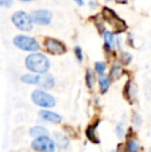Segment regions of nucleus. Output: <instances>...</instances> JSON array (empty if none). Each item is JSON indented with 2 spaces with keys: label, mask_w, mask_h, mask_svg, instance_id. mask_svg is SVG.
Masks as SVG:
<instances>
[{
  "label": "nucleus",
  "mask_w": 151,
  "mask_h": 152,
  "mask_svg": "<svg viewBox=\"0 0 151 152\" xmlns=\"http://www.w3.org/2000/svg\"><path fill=\"white\" fill-rule=\"evenodd\" d=\"M26 67L30 72H36V74H44L48 72L50 67V62L48 58L44 54L35 53V54L29 55L26 58Z\"/></svg>",
  "instance_id": "nucleus-1"
},
{
  "label": "nucleus",
  "mask_w": 151,
  "mask_h": 152,
  "mask_svg": "<svg viewBox=\"0 0 151 152\" xmlns=\"http://www.w3.org/2000/svg\"><path fill=\"white\" fill-rule=\"evenodd\" d=\"M31 99L35 104L42 108H53L56 104V100L51 94L47 93L44 90H34L31 94Z\"/></svg>",
  "instance_id": "nucleus-2"
},
{
  "label": "nucleus",
  "mask_w": 151,
  "mask_h": 152,
  "mask_svg": "<svg viewBox=\"0 0 151 152\" xmlns=\"http://www.w3.org/2000/svg\"><path fill=\"white\" fill-rule=\"evenodd\" d=\"M14 45L17 48L23 51H28V52H34L39 49V45L37 44L36 40L26 35L16 36L14 38Z\"/></svg>",
  "instance_id": "nucleus-3"
},
{
  "label": "nucleus",
  "mask_w": 151,
  "mask_h": 152,
  "mask_svg": "<svg viewBox=\"0 0 151 152\" xmlns=\"http://www.w3.org/2000/svg\"><path fill=\"white\" fill-rule=\"evenodd\" d=\"M15 26L18 27L20 30L30 31L32 29V20L31 17L28 16L24 12H17L14 14L12 18Z\"/></svg>",
  "instance_id": "nucleus-4"
},
{
  "label": "nucleus",
  "mask_w": 151,
  "mask_h": 152,
  "mask_svg": "<svg viewBox=\"0 0 151 152\" xmlns=\"http://www.w3.org/2000/svg\"><path fill=\"white\" fill-rule=\"evenodd\" d=\"M31 148L36 152H54L55 142L49 137H40L32 141Z\"/></svg>",
  "instance_id": "nucleus-5"
},
{
  "label": "nucleus",
  "mask_w": 151,
  "mask_h": 152,
  "mask_svg": "<svg viewBox=\"0 0 151 152\" xmlns=\"http://www.w3.org/2000/svg\"><path fill=\"white\" fill-rule=\"evenodd\" d=\"M104 16H105L106 20H108L110 24H112V26L114 27L116 31L121 32L126 29V25H125L124 21L121 20L113 10H109V8H105L104 10Z\"/></svg>",
  "instance_id": "nucleus-6"
},
{
  "label": "nucleus",
  "mask_w": 151,
  "mask_h": 152,
  "mask_svg": "<svg viewBox=\"0 0 151 152\" xmlns=\"http://www.w3.org/2000/svg\"><path fill=\"white\" fill-rule=\"evenodd\" d=\"M44 47L47 48V51L51 54L54 55H61L66 52V47L64 44L54 38H47L44 40Z\"/></svg>",
  "instance_id": "nucleus-7"
},
{
  "label": "nucleus",
  "mask_w": 151,
  "mask_h": 152,
  "mask_svg": "<svg viewBox=\"0 0 151 152\" xmlns=\"http://www.w3.org/2000/svg\"><path fill=\"white\" fill-rule=\"evenodd\" d=\"M30 17L33 22L39 25H48L51 22V18H52L50 12L44 10H35V12H32Z\"/></svg>",
  "instance_id": "nucleus-8"
},
{
  "label": "nucleus",
  "mask_w": 151,
  "mask_h": 152,
  "mask_svg": "<svg viewBox=\"0 0 151 152\" xmlns=\"http://www.w3.org/2000/svg\"><path fill=\"white\" fill-rule=\"evenodd\" d=\"M39 116L42 117L44 120L48 121V122H52V123H60L62 120V117L59 114L54 112H51L48 110H42L39 112Z\"/></svg>",
  "instance_id": "nucleus-9"
},
{
  "label": "nucleus",
  "mask_w": 151,
  "mask_h": 152,
  "mask_svg": "<svg viewBox=\"0 0 151 152\" xmlns=\"http://www.w3.org/2000/svg\"><path fill=\"white\" fill-rule=\"evenodd\" d=\"M99 122H96L95 124H91L87 127L86 129V137L88 138V140L90 142L94 143V144H99V139L96 137L95 134V129H96V125L98 124Z\"/></svg>",
  "instance_id": "nucleus-10"
},
{
  "label": "nucleus",
  "mask_w": 151,
  "mask_h": 152,
  "mask_svg": "<svg viewBox=\"0 0 151 152\" xmlns=\"http://www.w3.org/2000/svg\"><path fill=\"white\" fill-rule=\"evenodd\" d=\"M55 81L51 75H44V76L40 77V82H39V86H42L44 89H51L54 87Z\"/></svg>",
  "instance_id": "nucleus-11"
},
{
  "label": "nucleus",
  "mask_w": 151,
  "mask_h": 152,
  "mask_svg": "<svg viewBox=\"0 0 151 152\" xmlns=\"http://www.w3.org/2000/svg\"><path fill=\"white\" fill-rule=\"evenodd\" d=\"M29 134H30L31 137H34L35 139L40 138V137H47V134H48V129L44 128V126L36 125V126H33L32 128H30Z\"/></svg>",
  "instance_id": "nucleus-12"
},
{
  "label": "nucleus",
  "mask_w": 151,
  "mask_h": 152,
  "mask_svg": "<svg viewBox=\"0 0 151 152\" xmlns=\"http://www.w3.org/2000/svg\"><path fill=\"white\" fill-rule=\"evenodd\" d=\"M21 81L25 84L28 85H39L40 82V76H36V75H24L21 78Z\"/></svg>",
  "instance_id": "nucleus-13"
},
{
  "label": "nucleus",
  "mask_w": 151,
  "mask_h": 152,
  "mask_svg": "<svg viewBox=\"0 0 151 152\" xmlns=\"http://www.w3.org/2000/svg\"><path fill=\"white\" fill-rule=\"evenodd\" d=\"M104 38H105V46L106 49L108 50H111L112 48L114 47V36L111 32L106 31L104 33Z\"/></svg>",
  "instance_id": "nucleus-14"
},
{
  "label": "nucleus",
  "mask_w": 151,
  "mask_h": 152,
  "mask_svg": "<svg viewBox=\"0 0 151 152\" xmlns=\"http://www.w3.org/2000/svg\"><path fill=\"white\" fill-rule=\"evenodd\" d=\"M110 87V80L105 76L99 77V89H101V93H106Z\"/></svg>",
  "instance_id": "nucleus-15"
},
{
  "label": "nucleus",
  "mask_w": 151,
  "mask_h": 152,
  "mask_svg": "<svg viewBox=\"0 0 151 152\" xmlns=\"http://www.w3.org/2000/svg\"><path fill=\"white\" fill-rule=\"evenodd\" d=\"M126 151L127 152H138L139 151V143L136 140H128L126 143Z\"/></svg>",
  "instance_id": "nucleus-16"
},
{
  "label": "nucleus",
  "mask_w": 151,
  "mask_h": 152,
  "mask_svg": "<svg viewBox=\"0 0 151 152\" xmlns=\"http://www.w3.org/2000/svg\"><path fill=\"white\" fill-rule=\"evenodd\" d=\"M86 84L89 88H92L94 84V78H93V72L90 69L87 70L86 72Z\"/></svg>",
  "instance_id": "nucleus-17"
},
{
  "label": "nucleus",
  "mask_w": 151,
  "mask_h": 152,
  "mask_svg": "<svg viewBox=\"0 0 151 152\" xmlns=\"http://www.w3.org/2000/svg\"><path fill=\"white\" fill-rule=\"evenodd\" d=\"M105 70H106V64L104 63V62H96V63H95V72H96L97 74L103 76Z\"/></svg>",
  "instance_id": "nucleus-18"
},
{
  "label": "nucleus",
  "mask_w": 151,
  "mask_h": 152,
  "mask_svg": "<svg viewBox=\"0 0 151 152\" xmlns=\"http://www.w3.org/2000/svg\"><path fill=\"white\" fill-rule=\"evenodd\" d=\"M120 70H121V67L118 65V64H115L113 66V68H112L111 72H110V77L111 78H117V77H119V74H120Z\"/></svg>",
  "instance_id": "nucleus-19"
},
{
  "label": "nucleus",
  "mask_w": 151,
  "mask_h": 152,
  "mask_svg": "<svg viewBox=\"0 0 151 152\" xmlns=\"http://www.w3.org/2000/svg\"><path fill=\"white\" fill-rule=\"evenodd\" d=\"M75 54H76L77 58H78V60L79 61H82V59H83L82 50H81V49L79 48V47H76V49H75Z\"/></svg>",
  "instance_id": "nucleus-20"
},
{
  "label": "nucleus",
  "mask_w": 151,
  "mask_h": 152,
  "mask_svg": "<svg viewBox=\"0 0 151 152\" xmlns=\"http://www.w3.org/2000/svg\"><path fill=\"white\" fill-rule=\"evenodd\" d=\"M12 4V0H0V6L9 7Z\"/></svg>",
  "instance_id": "nucleus-21"
},
{
  "label": "nucleus",
  "mask_w": 151,
  "mask_h": 152,
  "mask_svg": "<svg viewBox=\"0 0 151 152\" xmlns=\"http://www.w3.org/2000/svg\"><path fill=\"white\" fill-rule=\"evenodd\" d=\"M122 59H123V61H124V63H129V61H131V56L128 54V53H123L122 54Z\"/></svg>",
  "instance_id": "nucleus-22"
},
{
  "label": "nucleus",
  "mask_w": 151,
  "mask_h": 152,
  "mask_svg": "<svg viewBox=\"0 0 151 152\" xmlns=\"http://www.w3.org/2000/svg\"><path fill=\"white\" fill-rule=\"evenodd\" d=\"M116 132H117V134H118V137H122V134H123V125L121 123L117 125Z\"/></svg>",
  "instance_id": "nucleus-23"
},
{
  "label": "nucleus",
  "mask_w": 151,
  "mask_h": 152,
  "mask_svg": "<svg viewBox=\"0 0 151 152\" xmlns=\"http://www.w3.org/2000/svg\"><path fill=\"white\" fill-rule=\"evenodd\" d=\"M75 1L79 4V5H83V4H84V1H83V0H75Z\"/></svg>",
  "instance_id": "nucleus-24"
},
{
  "label": "nucleus",
  "mask_w": 151,
  "mask_h": 152,
  "mask_svg": "<svg viewBox=\"0 0 151 152\" xmlns=\"http://www.w3.org/2000/svg\"><path fill=\"white\" fill-rule=\"evenodd\" d=\"M118 3H126L127 2V0H116Z\"/></svg>",
  "instance_id": "nucleus-25"
},
{
  "label": "nucleus",
  "mask_w": 151,
  "mask_h": 152,
  "mask_svg": "<svg viewBox=\"0 0 151 152\" xmlns=\"http://www.w3.org/2000/svg\"><path fill=\"white\" fill-rule=\"evenodd\" d=\"M21 1H24V2H28V1H31V0H21Z\"/></svg>",
  "instance_id": "nucleus-26"
},
{
  "label": "nucleus",
  "mask_w": 151,
  "mask_h": 152,
  "mask_svg": "<svg viewBox=\"0 0 151 152\" xmlns=\"http://www.w3.org/2000/svg\"><path fill=\"white\" fill-rule=\"evenodd\" d=\"M112 152H116V151H112Z\"/></svg>",
  "instance_id": "nucleus-27"
},
{
  "label": "nucleus",
  "mask_w": 151,
  "mask_h": 152,
  "mask_svg": "<svg viewBox=\"0 0 151 152\" xmlns=\"http://www.w3.org/2000/svg\"><path fill=\"white\" fill-rule=\"evenodd\" d=\"M150 152H151V150H150Z\"/></svg>",
  "instance_id": "nucleus-28"
}]
</instances>
